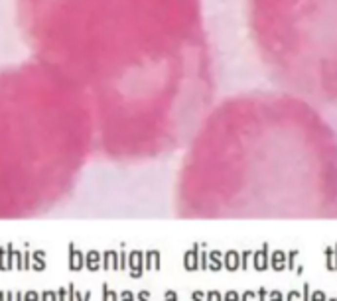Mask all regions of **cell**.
I'll return each mask as SVG.
<instances>
[{
	"mask_svg": "<svg viewBox=\"0 0 337 301\" xmlns=\"http://www.w3.org/2000/svg\"><path fill=\"white\" fill-rule=\"evenodd\" d=\"M178 197L191 217L337 219V132L282 89L225 98L194 138Z\"/></svg>",
	"mask_w": 337,
	"mask_h": 301,
	"instance_id": "cell-1",
	"label": "cell"
},
{
	"mask_svg": "<svg viewBox=\"0 0 337 301\" xmlns=\"http://www.w3.org/2000/svg\"><path fill=\"white\" fill-rule=\"evenodd\" d=\"M247 32L282 91L337 107V0H247Z\"/></svg>",
	"mask_w": 337,
	"mask_h": 301,
	"instance_id": "cell-2",
	"label": "cell"
}]
</instances>
